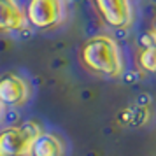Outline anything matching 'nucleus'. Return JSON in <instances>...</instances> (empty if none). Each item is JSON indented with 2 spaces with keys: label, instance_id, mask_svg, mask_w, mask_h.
<instances>
[{
  "label": "nucleus",
  "instance_id": "obj_1",
  "mask_svg": "<svg viewBox=\"0 0 156 156\" xmlns=\"http://www.w3.org/2000/svg\"><path fill=\"white\" fill-rule=\"evenodd\" d=\"M81 58L90 70L107 77H118L123 72L121 51L109 35L90 37L81 49Z\"/></svg>",
  "mask_w": 156,
  "mask_h": 156
},
{
  "label": "nucleus",
  "instance_id": "obj_2",
  "mask_svg": "<svg viewBox=\"0 0 156 156\" xmlns=\"http://www.w3.org/2000/svg\"><path fill=\"white\" fill-rule=\"evenodd\" d=\"M42 133L37 121L4 128L0 133V156H32V149Z\"/></svg>",
  "mask_w": 156,
  "mask_h": 156
},
{
  "label": "nucleus",
  "instance_id": "obj_3",
  "mask_svg": "<svg viewBox=\"0 0 156 156\" xmlns=\"http://www.w3.org/2000/svg\"><path fill=\"white\" fill-rule=\"evenodd\" d=\"M63 0H28L27 18L35 28H53L63 21Z\"/></svg>",
  "mask_w": 156,
  "mask_h": 156
},
{
  "label": "nucleus",
  "instance_id": "obj_4",
  "mask_svg": "<svg viewBox=\"0 0 156 156\" xmlns=\"http://www.w3.org/2000/svg\"><path fill=\"white\" fill-rule=\"evenodd\" d=\"M100 18L112 28H125L132 21L130 0H93Z\"/></svg>",
  "mask_w": 156,
  "mask_h": 156
},
{
  "label": "nucleus",
  "instance_id": "obj_5",
  "mask_svg": "<svg viewBox=\"0 0 156 156\" xmlns=\"http://www.w3.org/2000/svg\"><path fill=\"white\" fill-rule=\"evenodd\" d=\"M0 100L7 107H20L30 100V86L18 74H4L0 79Z\"/></svg>",
  "mask_w": 156,
  "mask_h": 156
},
{
  "label": "nucleus",
  "instance_id": "obj_6",
  "mask_svg": "<svg viewBox=\"0 0 156 156\" xmlns=\"http://www.w3.org/2000/svg\"><path fill=\"white\" fill-rule=\"evenodd\" d=\"M27 25V12H23L14 0H0V28L4 32H16L23 30Z\"/></svg>",
  "mask_w": 156,
  "mask_h": 156
},
{
  "label": "nucleus",
  "instance_id": "obj_7",
  "mask_svg": "<svg viewBox=\"0 0 156 156\" xmlns=\"http://www.w3.org/2000/svg\"><path fill=\"white\" fill-rule=\"evenodd\" d=\"M65 154V144L60 137L53 133L44 132L37 139L35 146L32 149V156H63Z\"/></svg>",
  "mask_w": 156,
  "mask_h": 156
},
{
  "label": "nucleus",
  "instance_id": "obj_8",
  "mask_svg": "<svg viewBox=\"0 0 156 156\" xmlns=\"http://www.w3.org/2000/svg\"><path fill=\"white\" fill-rule=\"evenodd\" d=\"M139 63L146 72L156 76V41L153 44L146 46L139 55Z\"/></svg>",
  "mask_w": 156,
  "mask_h": 156
},
{
  "label": "nucleus",
  "instance_id": "obj_9",
  "mask_svg": "<svg viewBox=\"0 0 156 156\" xmlns=\"http://www.w3.org/2000/svg\"><path fill=\"white\" fill-rule=\"evenodd\" d=\"M154 30H156V20H154Z\"/></svg>",
  "mask_w": 156,
  "mask_h": 156
}]
</instances>
